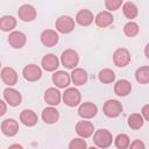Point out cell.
Segmentation results:
<instances>
[{
    "label": "cell",
    "mask_w": 149,
    "mask_h": 149,
    "mask_svg": "<svg viewBox=\"0 0 149 149\" xmlns=\"http://www.w3.org/2000/svg\"><path fill=\"white\" fill-rule=\"evenodd\" d=\"M93 142L100 149L108 148L113 142L112 133L107 129H98L93 134Z\"/></svg>",
    "instance_id": "obj_1"
},
{
    "label": "cell",
    "mask_w": 149,
    "mask_h": 149,
    "mask_svg": "<svg viewBox=\"0 0 149 149\" xmlns=\"http://www.w3.org/2000/svg\"><path fill=\"white\" fill-rule=\"evenodd\" d=\"M102 112L108 118H118L122 112V104L115 99H108L104 102Z\"/></svg>",
    "instance_id": "obj_2"
},
{
    "label": "cell",
    "mask_w": 149,
    "mask_h": 149,
    "mask_svg": "<svg viewBox=\"0 0 149 149\" xmlns=\"http://www.w3.org/2000/svg\"><path fill=\"white\" fill-rule=\"evenodd\" d=\"M62 99L66 106L76 107L80 104L81 95H80V92L76 87H68L64 91V93L62 94Z\"/></svg>",
    "instance_id": "obj_3"
},
{
    "label": "cell",
    "mask_w": 149,
    "mask_h": 149,
    "mask_svg": "<svg viewBox=\"0 0 149 149\" xmlns=\"http://www.w3.org/2000/svg\"><path fill=\"white\" fill-rule=\"evenodd\" d=\"M61 63L66 69H76V66L79 63V56L77 51H74L73 49L64 50L61 56Z\"/></svg>",
    "instance_id": "obj_4"
},
{
    "label": "cell",
    "mask_w": 149,
    "mask_h": 149,
    "mask_svg": "<svg viewBox=\"0 0 149 149\" xmlns=\"http://www.w3.org/2000/svg\"><path fill=\"white\" fill-rule=\"evenodd\" d=\"M55 27L58 33L69 34L74 29V20L69 15H62L56 20Z\"/></svg>",
    "instance_id": "obj_5"
},
{
    "label": "cell",
    "mask_w": 149,
    "mask_h": 149,
    "mask_svg": "<svg viewBox=\"0 0 149 149\" xmlns=\"http://www.w3.org/2000/svg\"><path fill=\"white\" fill-rule=\"evenodd\" d=\"M130 52L126 48H119L113 54V63L118 68H125L130 63Z\"/></svg>",
    "instance_id": "obj_6"
},
{
    "label": "cell",
    "mask_w": 149,
    "mask_h": 149,
    "mask_svg": "<svg viewBox=\"0 0 149 149\" xmlns=\"http://www.w3.org/2000/svg\"><path fill=\"white\" fill-rule=\"evenodd\" d=\"M2 95H3L5 101H6L9 106H12V107L19 106V105L21 104V101H22V95H21V93H20L17 90L13 88V87H7V88H5L3 92H2Z\"/></svg>",
    "instance_id": "obj_7"
},
{
    "label": "cell",
    "mask_w": 149,
    "mask_h": 149,
    "mask_svg": "<svg viewBox=\"0 0 149 149\" xmlns=\"http://www.w3.org/2000/svg\"><path fill=\"white\" fill-rule=\"evenodd\" d=\"M22 76L28 81H37L42 77V69L36 64H28L23 68Z\"/></svg>",
    "instance_id": "obj_8"
},
{
    "label": "cell",
    "mask_w": 149,
    "mask_h": 149,
    "mask_svg": "<svg viewBox=\"0 0 149 149\" xmlns=\"http://www.w3.org/2000/svg\"><path fill=\"white\" fill-rule=\"evenodd\" d=\"M98 113V107L93 102L86 101L79 105L78 107V115L83 119H92L97 115Z\"/></svg>",
    "instance_id": "obj_9"
},
{
    "label": "cell",
    "mask_w": 149,
    "mask_h": 149,
    "mask_svg": "<svg viewBox=\"0 0 149 149\" xmlns=\"http://www.w3.org/2000/svg\"><path fill=\"white\" fill-rule=\"evenodd\" d=\"M40 38H41V42H42L43 45H45L48 48H51V47H55L58 43L59 36H58L56 30H54V29H45V30L42 31Z\"/></svg>",
    "instance_id": "obj_10"
},
{
    "label": "cell",
    "mask_w": 149,
    "mask_h": 149,
    "mask_svg": "<svg viewBox=\"0 0 149 149\" xmlns=\"http://www.w3.org/2000/svg\"><path fill=\"white\" fill-rule=\"evenodd\" d=\"M27 42V36L20 30H14L8 36V43L14 49H21Z\"/></svg>",
    "instance_id": "obj_11"
},
{
    "label": "cell",
    "mask_w": 149,
    "mask_h": 149,
    "mask_svg": "<svg viewBox=\"0 0 149 149\" xmlns=\"http://www.w3.org/2000/svg\"><path fill=\"white\" fill-rule=\"evenodd\" d=\"M51 79H52V83H54L58 88H65V87H68V86L70 85V83H71V76H70L68 72L63 71V70L56 71V72L52 74Z\"/></svg>",
    "instance_id": "obj_12"
},
{
    "label": "cell",
    "mask_w": 149,
    "mask_h": 149,
    "mask_svg": "<svg viewBox=\"0 0 149 149\" xmlns=\"http://www.w3.org/2000/svg\"><path fill=\"white\" fill-rule=\"evenodd\" d=\"M17 15H19V19L20 20H22L24 22H31V21H34L36 19L37 13H36V9L31 5L26 3V5H22L19 8Z\"/></svg>",
    "instance_id": "obj_13"
},
{
    "label": "cell",
    "mask_w": 149,
    "mask_h": 149,
    "mask_svg": "<svg viewBox=\"0 0 149 149\" xmlns=\"http://www.w3.org/2000/svg\"><path fill=\"white\" fill-rule=\"evenodd\" d=\"M1 132L3 135L6 136H15L19 132V123L16 120L12 119V118H8V119H5L2 122H1Z\"/></svg>",
    "instance_id": "obj_14"
},
{
    "label": "cell",
    "mask_w": 149,
    "mask_h": 149,
    "mask_svg": "<svg viewBox=\"0 0 149 149\" xmlns=\"http://www.w3.org/2000/svg\"><path fill=\"white\" fill-rule=\"evenodd\" d=\"M94 132V126L90 121H78L76 123V133L81 137V139H87L90 137Z\"/></svg>",
    "instance_id": "obj_15"
},
{
    "label": "cell",
    "mask_w": 149,
    "mask_h": 149,
    "mask_svg": "<svg viewBox=\"0 0 149 149\" xmlns=\"http://www.w3.org/2000/svg\"><path fill=\"white\" fill-rule=\"evenodd\" d=\"M41 65H42V68H43L45 71H49V72L56 71L57 68L59 66V59H58L57 56L54 55V54H47V55L42 58Z\"/></svg>",
    "instance_id": "obj_16"
},
{
    "label": "cell",
    "mask_w": 149,
    "mask_h": 149,
    "mask_svg": "<svg viewBox=\"0 0 149 149\" xmlns=\"http://www.w3.org/2000/svg\"><path fill=\"white\" fill-rule=\"evenodd\" d=\"M62 100V94L56 87H49L44 92V101L50 106H57Z\"/></svg>",
    "instance_id": "obj_17"
},
{
    "label": "cell",
    "mask_w": 149,
    "mask_h": 149,
    "mask_svg": "<svg viewBox=\"0 0 149 149\" xmlns=\"http://www.w3.org/2000/svg\"><path fill=\"white\" fill-rule=\"evenodd\" d=\"M1 80L8 86H13L17 83V73L13 68L5 66L1 70Z\"/></svg>",
    "instance_id": "obj_18"
},
{
    "label": "cell",
    "mask_w": 149,
    "mask_h": 149,
    "mask_svg": "<svg viewBox=\"0 0 149 149\" xmlns=\"http://www.w3.org/2000/svg\"><path fill=\"white\" fill-rule=\"evenodd\" d=\"M114 21V17L112 15V13H109L108 10H102V12H99L95 17H94V22L98 27L100 28H106L108 26H111Z\"/></svg>",
    "instance_id": "obj_19"
},
{
    "label": "cell",
    "mask_w": 149,
    "mask_h": 149,
    "mask_svg": "<svg viewBox=\"0 0 149 149\" xmlns=\"http://www.w3.org/2000/svg\"><path fill=\"white\" fill-rule=\"evenodd\" d=\"M94 20L93 13L90 9H80L76 15V22L81 27L90 26Z\"/></svg>",
    "instance_id": "obj_20"
},
{
    "label": "cell",
    "mask_w": 149,
    "mask_h": 149,
    "mask_svg": "<svg viewBox=\"0 0 149 149\" xmlns=\"http://www.w3.org/2000/svg\"><path fill=\"white\" fill-rule=\"evenodd\" d=\"M71 81L76 85V86H80V85H84L87 79H88V74L86 72V70L81 69V68H76L72 70L71 72Z\"/></svg>",
    "instance_id": "obj_21"
},
{
    "label": "cell",
    "mask_w": 149,
    "mask_h": 149,
    "mask_svg": "<svg viewBox=\"0 0 149 149\" xmlns=\"http://www.w3.org/2000/svg\"><path fill=\"white\" fill-rule=\"evenodd\" d=\"M20 121L27 126V127H33L37 123L38 121V116L37 114L31 111V109H23L21 113H20Z\"/></svg>",
    "instance_id": "obj_22"
},
{
    "label": "cell",
    "mask_w": 149,
    "mask_h": 149,
    "mask_svg": "<svg viewBox=\"0 0 149 149\" xmlns=\"http://www.w3.org/2000/svg\"><path fill=\"white\" fill-rule=\"evenodd\" d=\"M42 120L48 123V125H52V123H56L59 119V113L58 111L52 107V106H49V107H45L43 111H42Z\"/></svg>",
    "instance_id": "obj_23"
},
{
    "label": "cell",
    "mask_w": 149,
    "mask_h": 149,
    "mask_svg": "<svg viewBox=\"0 0 149 149\" xmlns=\"http://www.w3.org/2000/svg\"><path fill=\"white\" fill-rule=\"evenodd\" d=\"M132 91V84L127 79H119L114 84V93L119 97H126Z\"/></svg>",
    "instance_id": "obj_24"
},
{
    "label": "cell",
    "mask_w": 149,
    "mask_h": 149,
    "mask_svg": "<svg viewBox=\"0 0 149 149\" xmlns=\"http://www.w3.org/2000/svg\"><path fill=\"white\" fill-rule=\"evenodd\" d=\"M15 27H16V19L14 16H12V15H3L0 19V29L2 31H12Z\"/></svg>",
    "instance_id": "obj_25"
},
{
    "label": "cell",
    "mask_w": 149,
    "mask_h": 149,
    "mask_svg": "<svg viewBox=\"0 0 149 149\" xmlns=\"http://www.w3.org/2000/svg\"><path fill=\"white\" fill-rule=\"evenodd\" d=\"M122 13H123V15H125L127 19L133 20V19H135V17L137 16L139 9H137V7H136V5H135L134 2L127 1V2H125V3L122 5Z\"/></svg>",
    "instance_id": "obj_26"
},
{
    "label": "cell",
    "mask_w": 149,
    "mask_h": 149,
    "mask_svg": "<svg viewBox=\"0 0 149 149\" xmlns=\"http://www.w3.org/2000/svg\"><path fill=\"white\" fill-rule=\"evenodd\" d=\"M144 123V119L140 113H133L128 116V126L130 129L137 130L140 129Z\"/></svg>",
    "instance_id": "obj_27"
},
{
    "label": "cell",
    "mask_w": 149,
    "mask_h": 149,
    "mask_svg": "<svg viewBox=\"0 0 149 149\" xmlns=\"http://www.w3.org/2000/svg\"><path fill=\"white\" fill-rule=\"evenodd\" d=\"M135 79L140 84H148L149 83V66H140L135 71Z\"/></svg>",
    "instance_id": "obj_28"
},
{
    "label": "cell",
    "mask_w": 149,
    "mask_h": 149,
    "mask_svg": "<svg viewBox=\"0 0 149 149\" xmlns=\"http://www.w3.org/2000/svg\"><path fill=\"white\" fill-rule=\"evenodd\" d=\"M98 78L102 84H109V83H113L115 80V73L113 70L106 68V69H102L99 71Z\"/></svg>",
    "instance_id": "obj_29"
},
{
    "label": "cell",
    "mask_w": 149,
    "mask_h": 149,
    "mask_svg": "<svg viewBox=\"0 0 149 149\" xmlns=\"http://www.w3.org/2000/svg\"><path fill=\"white\" fill-rule=\"evenodd\" d=\"M114 143L118 149H128L130 144V140L127 134H118L116 137L114 139Z\"/></svg>",
    "instance_id": "obj_30"
},
{
    "label": "cell",
    "mask_w": 149,
    "mask_h": 149,
    "mask_svg": "<svg viewBox=\"0 0 149 149\" xmlns=\"http://www.w3.org/2000/svg\"><path fill=\"white\" fill-rule=\"evenodd\" d=\"M140 31V28H139V24L136 22H133V21H129L127 22L125 26H123V33L126 36L128 37H134L139 34Z\"/></svg>",
    "instance_id": "obj_31"
},
{
    "label": "cell",
    "mask_w": 149,
    "mask_h": 149,
    "mask_svg": "<svg viewBox=\"0 0 149 149\" xmlns=\"http://www.w3.org/2000/svg\"><path fill=\"white\" fill-rule=\"evenodd\" d=\"M69 149H87L86 141L81 137H76V139L70 141Z\"/></svg>",
    "instance_id": "obj_32"
},
{
    "label": "cell",
    "mask_w": 149,
    "mask_h": 149,
    "mask_svg": "<svg viewBox=\"0 0 149 149\" xmlns=\"http://www.w3.org/2000/svg\"><path fill=\"white\" fill-rule=\"evenodd\" d=\"M122 5H123L122 0H105V7L111 12L119 9Z\"/></svg>",
    "instance_id": "obj_33"
},
{
    "label": "cell",
    "mask_w": 149,
    "mask_h": 149,
    "mask_svg": "<svg viewBox=\"0 0 149 149\" xmlns=\"http://www.w3.org/2000/svg\"><path fill=\"white\" fill-rule=\"evenodd\" d=\"M128 149H146V144L141 140H134L129 144V148Z\"/></svg>",
    "instance_id": "obj_34"
},
{
    "label": "cell",
    "mask_w": 149,
    "mask_h": 149,
    "mask_svg": "<svg viewBox=\"0 0 149 149\" xmlns=\"http://www.w3.org/2000/svg\"><path fill=\"white\" fill-rule=\"evenodd\" d=\"M141 115L143 116L144 120L149 121V104H147V105H144V106L142 107V109H141Z\"/></svg>",
    "instance_id": "obj_35"
},
{
    "label": "cell",
    "mask_w": 149,
    "mask_h": 149,
    "mask_svg": "<svg viewBox=\"0 0 149 149\" xmlns=\"http://www.w3.org/2000/svg\"><path fill=\"white\" fill-rule=\"evenodd\" d=\"M0 106H1L0 115H5V113H6V111H7V107H6V101H3V100H0Z\"/></svg>",
    "instance_id": "obj_36"
},
{
    "label": "cell",
    "mask_w": 149,
    "mask_h": 149,
    "mask_svg": "<svg viewBox=\"0 0 149 149\" xmlns=\"http://www.w3.org/2000/svg\"><path fill=\"white\" fill-rule=\"evenodd\" d=\"M7 149H23V147L21 144H19V143H14V144H10Z\"/></svg>",
    "instance_id": "obj_37"
},
{
    "label": "cell",
    "mask_w": 149,
    "mask_h": 149,
    "mask_svg": "<svg viewBox=\"0 0 149 149\" xmlns=\"http://www.w3.org/2000/svg\"><path fill=\"white\" fill-rule=\"evenodd\" d=\"M144 55H146V57L149 59V43H147V45L144 47Z\"/></svg>",
    "instance_id": "obj_38"
},
{
    "label": "cell",
    "mask_w": 149,
    "mask_h": 149,
    "mask_svg": "<svg viewBox=\"0 0 149 149\" xmlns=\"http://www.w3.org/2000/svg\"><path fill=\"white\" fill-rule=\"evenodd\" d=\"M87 149H99V148H97V147H90V148H87Z\"/></svg>",
    "instance_id": "obj_39"
}]
</instances>
